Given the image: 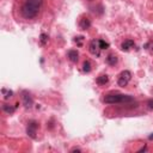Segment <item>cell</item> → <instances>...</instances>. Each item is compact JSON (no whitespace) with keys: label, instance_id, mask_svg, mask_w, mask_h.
<instances>
[{"label":"cell","instance_id":"cell-18","mask_svg":"<svg viewBox=\"0 0 153 153\" xmlns=\"http://www.w3.org/2000/svg\"><path fill=\"white\" fill-rule=\"evenodd\" d=\"M83 41H84V36H78V37L74 38V42H75L77 45H79V47L83 45Z\"/></svg>","mask_w":153,"mask_h":153},{"label":"cell","instance_id":"cell-17","mask_svg":"<svg viewBox=\"0 0 153 153\" xmlns=\"http://www.w3.org/2000/svg\"><path fill=\"white\" fill-rule=\"evenodd\" d=\"M143 48H145V49H147V50H149L151 53H153V41L147 42V43L143 45Z\"/></svg>","mask_w":153,"mask_h":153},{"label":"cell","instance_id":"cell-11","mask_svg":"<svg viewBox=\"0 0 153 153\" xmlns=\"http://www.w3.org/2000/svg\"><path fill=\"white\" fill-rule=\"evenodd\" d=\"M97 84L98 85H100V86H103V85H105L108 81H109V77L107 75V74H100L98 78H97Z\"/></svg>","mask_w":153,"mask_h":153},{"label":"cell","instance_id":"cell-21","mask_svg":"<svg viewBox=\"0 0 153 153\" xmlns=\"http://www.w3.org/2000/svg\"><path fill=\"white\" fill-rule=\"evenodd\" d=\"M148 140H153V133L148 135Z\"/></svg>","mask_w":153,"mask_h":153},{"label":"cell","instance_id":"cell-8","mask_svg":"<svg viewBox=\"0 0 153 153\" xmlns=\"http://www.w3.org/2000/svg\"><path fill=\"white\" fill-rule=\"evenodd\" d=\"M134 45H135V43H134V41H133V40H126L124 42H122V44H121V49L123 50V52H128V50H130Z\"/></svg>","mask_w":153,"mask_h":153},{"label":"cell","instance_id":"cell-13","mask_svg":"<svg viewBox=\"0 0 153 153\" xmlns=\"http://www.w3.org/2000/svg\"><path fill=\"white\" fill-rule=\"evenodd\" d=\"M83 71H84L85 73L91 72V62H90L89 60H85V61L83 62Z\"/></svg>","mask_w":153,"mask_h":153},{"label":"cell","instance_id":"cell-3","mask_svg":"<svg viewBox=\"0 0 153 153\" xmlns=\"http://www.w3.org/2000/svg\"><path fill=\"white\" fill-rule=\"evenodd\" d=\"M130 79H132V73L129 72V71H122L120 74H119V78H117V84H119V86H121V87H124V86H127L128 85V83L130 81Z\"/></svg>","mask_w":153,"mask_h":153},{"label":"cell","instance_id":"cell-2","mask_svg":"<svg viewBox=\"0 0 153 153\" xmlns=\"http://www.w3.org/2000/svg\"><path fill=\"white\" fill-rule=\"evenodd\" d=\"M134 98L129 94L123 93H109L103 98V102L105 104H119V103H129L133 102Z\"/></svg>","mask_w":153,"mask_h":153},{"label":"cell","instance_id":"cell-14","mask_svg":"<svg viewBox=\"0 0 153 153\" xmlns=\"http://www.w3.org/2000/svg\"><path fill=\"white\" fill-rule=\"evenodd\" d=\"M1 92H3V94H4V98H5V99H10V98H12V97H13V91H11V90L3 89V90H1Z\"/></svg>","mask_w":153,"mask_h":153},{"label":"cell","instance_id":"cell-20","mask_svg":"<svg viewBox=\"0 0 153 153\" xmlns=\"http://www.w3.org/2000/svg\"><path fill=\"white\" fill-rule=\"evenodd\" d=\"M71 152H81V149H80V148H78V147H74V148H72V149H71Z\"/></svg>","mask_w":153,"mask_h":153},{"label":"cell","instance_id":"cell-19","mask_svg":"<svg viewBox=\"0 0 153 153\" xmlns=\"http://www.w3.org/2000/svg\"><path fill=\"white\" fill-rule=\"evenodd\" d=\"M147 107H148V109L153 110V98H149L147 100Z\"/></svg>","mask_w":153,"mask_h":153},{"label":"cell","instance_id":"cell-16","mask_svg":"<svg viewBox=\"0 0 153 153\" xmlns=\"http://www.w3.org/2000/svg\"><path fill=\"white\" fill-rule=\"evenodd\" d=\"M48 35H45V34H41V36H40V43L42 44V45H45L47 43H48Z\"/></svg>","mask_w":153,"mask_h":153},{"label":"cell","instance_id":"cell-15","mask_svg":"<svg viewBox=\"0 0 153 153\" xmlns=\"http://www.w3.org/2000/svg\"><path fill=\"white\" fill-rule=\"evenodd\" d=\"M98 44H99L100 50H105V49H108V48H109V43H108V42H105L104 40H98Z\"/></svg>","mask_w":153,"mask_h":153},{"label":"cell","instance_id":"cell-5","mask_svg":"<svg viewBox=\"0 0 153 153\" xmlns=\"http://www.w3.org/2000/svg\"><path fill=\"white\" fill-rule=\"evenodd\" d=\"M22 99H23V104L25 108H31L34 105V99L30 96V93L28 91H23L22 93Z\"/></svg>","mask_w":153,"mask_h":153},{"label":"cell","instance_id":"cell-12","mask_svg":"<svg viewBox=\"0 0 153 153\" xmlns=\"http://www.w3.org/2000/svg\"><path fill=\"white\" fill-rule=\"evenodd\" d=\"M16 109H17V107H16V105L13 107V105H11V104H6V103L3 105V110H4L6 114H10V115H11V114H13V113L16 111Z\"/></svg>","mask_w":153,"mask_h":153},{"label":"cell","instance_id":"cell-9","mask_svg":"<svg viewBox=\"0 0 153 153\" xmlns=\"http://www.w3.org/2000/svg\"><path fill=\"white\" fill-rule=\"evenodd\" d=\"M79 26H80L81 30H87L91 26V20L87 17H83L80 19V22H79Z\"/></svg>","mask_w":153,"mask_h":153},{"label":"cell","instance_id":"cell-10","mask_svg":"<svg viewBox=\"0 0 153 153\" xmlns=\"http://www.w3.org/2000/svg\"><path fill=\"white\" fill-rule=\"evenodd\" d=\"M117 62H119V58H117V55H115V54H109V55L107 56V64H108V65H110V66H115Z\"/></svg>","mask_w":153,"mask_h":153},{"label":"cell","instance_id":"cell-1","mask_svg":"<svg viewBox=\"0 0 153 153\" xmlns=\"http://www.w3.org/2000/svg\"><path fill=\"white\" fill-rule=\"evenodd\" d=\"M43 0H25L20 7V15L25 19H32L40 13Z\"/></svg>","mask_w":153,"mask_h":153},{"label":"cell","instance_id":"cell-4","mask_svg":"<svg viewBox=\"0 0 153 153\" xmlns=\"http://www.w3.org/2000/svg\"><path fill=\"white\" fill-rule=\"evenodd\" d=\"M37 129H38V123L36 121H30L28 123L26 127V134L31 138V139H36V134H37Z\"/></svg>","mask_w":153,"mask_h":153},{"label":"cell","instance_id":"cell-7","mask_svg":"<svg viewBox=\"0 0 153 153\" xmlns=\"http://www.w3.org/2000/svg\"><path fill=\"white\" fill-rule=\"evenodd\" d=\"M67 58L70 59L71 62L77 64L78 60H79V53L77 52L75 49H71V50H68V53H67Z\"/></svg>","mask_w":153,"mask_h":153},{"label":"cell","instance_id":"cell-6","mask_svg":"<svg viewBox=\"0 0 153 153\" xmlns=\"http://www.w3.org/2000/svg\"><path fill=\"white\" fill-rule=\"evenodd\" d=\"M89 50L90 53L94 56H99V53H100V48H99V44H98V41L96 40H92L90 42V45H89Z\"/></svg>","mask_w":153,"mask_h":153}]
</instances>
